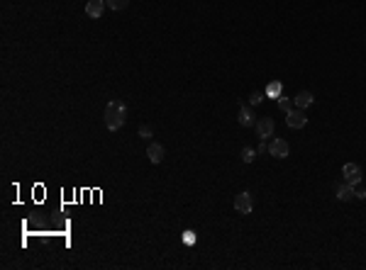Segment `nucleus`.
Segmentation results:
<instances>
[{
    "mask_svg": "<svg viewBox=\"0 0 366 270\" xmlns=\"http://www.w3.org/2000/svg\"><path fill=\"white\" fill-rule=\"evenodd\" d=\"M103 119H105V127H108L110 132L122 129V124L127 122V107H125V102H120V100H110V102L105 105Z\"/></svg>",
    "mask_w": 366,
    "mask_h": 270,
    "instance_id": "obj_1",
    "label": "nucleus"
},
{
    "mask_svg": "<svg viewBox=\"0 0 366 270\" xmlns=\"http://www.w3.org/2000/svg\"><path fill=\"white\" fill-rule=\"evenodd\" d=\"M286 124L291 127V129H303L305 124H308V117H305V110H291V112H286Z\"/></svg>",
    "mask_w": 366,
    "mask_h": 270,
    "instance_id": "obj_2",
    "label": "nucleus"
},
{
    "mask_svg": "<svg viewBox=\"0 0 366 270\" xmlns=\"http://www.w3.org/2000/svg\"><path fill=\"white\" fill-rule=\"evenodd\" d=\"M342 175H344V183H349V185H359L361 183V168L356 166V163H344L342 166Z\"/></svg>",
    "mask_w": 366,
    "mask_h": 270,
    "instance_id": "obj_3",
    "label": "nucleus"
},
{
    "mask_svg": "<svg viewBox=\"0 0 366 270\" xmlns=\"http://www.w3.org/2000/svg\"><path fill=\"white\" fill-rule=\"evenodd\" d=\"M274 129H276V122H274L271 117H261V119L256 122V136H259L261 141H266V139L274 134Z\"/></svg>",
    "mask_w": 366,
    "mask_h": 270,
    "instance_id": "obj_4",
    "label": "nucleus"
},
{
    "mask_svg": "<svg viewBox=\"0 0 366 270\" xmlns=\"http://www.w3.org/2000/svg\"><path fill=\"white\" fill-rule=\"evenodd\" d=\"M269 153H271L274 158H288L291 146H288V141H286V139H274V141L269 144Z\"/></svg>",
    "mask_w": 366,
    "mask_h": 270,
    "instance_id": "obj_5",
    "label": "nucleus"
},
{
    "mask_svg": "<svg viewBox=\"0 0 366 270\" xmlns=\"http://www.w3.org/2000/svg\"><path fill=\"white\" fill-rule=\"evenodd\" d=\"M235 209H237L239 214H252V209H254L252 195H249V192H239V195L235 197Z\"/></svg>",
    "mask_w": 366,
    "mask_h": 270,
    "instance_id": "obj_6",
    "label": "nucleus"
},
{
    "mask_svg": "<svg viewBox=\"0 0 366 270\" xmlns=\"http://www.w3.org/2000/svg\"><path fill=\"white\" fill-rule=\"evenodd\" d=\"M105 0H88L86 3V15L88 17H93V20H100L103 17V13H105Z\"/></svg>",
    "mask_w": 366,
    "mask_h": 270,
    "instance_id": "obj_7",
    "label": "nucleus"
},
{
    "mask_svg": "<svg viewBox=\"0 0 366 270\" xmlns=\"http://www.w3.org/2000/svg\"><path fill=\"white\" fill-rule=\"evenodd\" d=\"M164 156H166V149H164L161 144H156V141H149V146H146V158H149L151 163H161Z\"/></svg>",
    "mask_w": 366,
    "mask_h": 270,
    "instance_id": "obj_8",
    "label": "nucleus"
},
{
    "mask_svg": "<svg viewBox=\"0 0 366 270\" xmlns=\"http://www.w3.org/2000/svg\"><path fill=\"white\" fill-rule=\"evenodd\" d=\"M256 115L252 112V107H247V105H242L239 107V124L242 127H256Z\"/></svg>",
    "mask_w": 366,
    "mask_h": 270,
    "instance_id": "obj_9",
    "label": "nucleus"
},
{
    "mask_svg": "<svg viewBox=\"0 0 366 270\" xmlns=\"http://www.w3.org/2000/svg\"><path fill=\"white\" fill-rule=\"evenodd\" d=\"M312 102H315V98H312V93H308V90H300V93L293 98V105H295L298 110H308Z\"/></svg>",
    "mask_w": 366,
    "mask_h": 270,
    "instance_id": "obj_10",
    "label": "nucleus"
},
{
    "mask_svg": "<svg viewBox=\"0 0 366 270\" xmlns=\"http://www.w3.org/2000/svg\"><path fill=\"white\" fill-rule=\"evenodd\" d=\"M334 192H337L339 202H351L354 200V185H349V183H339Z\"/></svg>",
    "mask_w": 366,
    "mask_h": 270,
    "instance_id": "obj_11",
    "label": "nucleus"
},
{
    "mask_svg": "<svg viewBox=\"0 0 366 270\" xmlns=\"http://www.w3.org/2000/svg\"><path fill=\"white\" fill-rule=\"evenodd\" d=\"M105 5H108L110 10L120 13V10H125V8L129 5V0H105Z\"/></svg>",
    "mask_w": 366,
    "mask_h": 270,
    "instance_id": "obj_12",
    "label": "nucleus"
},
{
    "mask_svg": "<svg viewBox=\"0 0 366 270\" xmlns=\"http://www.w3.org/2000/svg\"><path fill=\"white\" fill-rule=\"evenodd\" d=\"M281 90H283V85H281L278 81H274V83H269L266 95H269V98H281Z\"/></svg>",
    "mask_w": 366,
    "mask_h": 270,
    "instance_id": "obj_13",
    "label": "nucleus"
},
{
    "mask_svg": "<svg viewBox=\"0 0 366 270\" xmlns=\"http://www.w3.org/2000/svg\"><path fill=\"white\" fill-rule=\"evenodd\" d=\"M254 158H256V151L249 149V146H244V149H242V161H244V163H252Z\"/></svg>",
    "mask_w": 366,
    "mask_h": 270,
    "instance_id": "obj_14",
    "label": "nucleus"
},
{
    "mask_svg": "<svg viewBox=\"0 0 366 270\" xmlns=\"http://www.w3.org/2000/svg\"><path fill=\"white\" fill-rule=\"evenodd\" d=\"M278 107H281L283 112H291V110H293V100H291V98H283V95H281V98H278Z\"/></svg>",
    "mask_w": 366,
    "mask_h": 270,
    "instance_id": "obj_15",
    "label": "nucleus"
},
{
    "mask_svg": "<svg viewBox=\"0 0 366 270\" xmlns=\"http://www.w3.org/2000/svg\"><path fill=\"white\" fill-rule=\"evenodd\" d=\"M137 134H139L142 139H146V141H151V136H154V132H151V127H149V124H142Z\"/></svg>",
    "mask_w": 366,
    "mask_h": 270,
    "instance_id": "obj_16",
    "label": "nucleus"
},
{
    "mask_svg": "<svg viewBox=\"0 0 366 270\" xmlns=\"http://www.w3.org/2000/svg\"><path fill=\"white\" fill-rule=\"evenodd\" d=\"M261 102H264V93H252V95H249V105H252V107H256V105H261Z\"/></svg>",
    "mask_w": 366,
    "mask_h": 270,
    "instance_id": "obj_17",
    "label": "nucleus"
},
{
    "mask_svg": "<svg viewBox=\"0 0 366 270\" xmlns=\"http://www.w3.org/2000/svg\"><path fill=\"white\" fill-rule=\"evenodd\" d=\"M183 241H186V243H196V234L193 231H183Z\"/></svg>",
    "mask_w": 366,
    "mask_h": 270,
    "instance_id": "obj_18",
    "label": "nucleus"
},
{
    "mask_svg": "<svg viewBox=\"0 0 366 270\" xmlns=\"http://www.w3.org/2000/svg\"><path fill=\"white\" fill-rule=\"evenodd\" d=\"M269 151V146H266V141H261V146H259V151L256 153H266Z\"/></svg>",
    "mask_w": 366,
    "mask_h": 270,
    "instance_id": "obj_19",
    "label": "nucleus"
}]
</instances>
